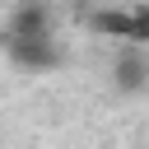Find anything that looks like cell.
<instances>
[{"instance_id": "cell-1", "label": "cell", "mask_w": 149, "mask_h": 149, "mask_svg": "<svg viewBox=\"0 0 149 149\" xmlns=\"http://www.w3.org/2000/svg\"><path fill=\"white\" fill-rule=\"evenodd\" d=\"M88 28L102 33V37H116V42L149 47V5H135V9H98L88 19Z\"/></svg>"}, {"instance_id": "cell-2", "label": "cell", "mask_w": 149, "mask_h": 149, "mask_svg": "<svg viewBox=\"0 0 149 149\" xmlns=\"http://www.w3.org/2000/svg\"><path fill=\"white\" fill-rule=\"evenodd\" d=\"M9 56H14L19 65H28V70H51V65H61L56 33H28V37L9 33Z\"/></svg>"}, {"instance_id": "cell-3", "label": "cell", "mask_w": 149, "mask_h": 149, "mask_svg": "<svg viewBox=\"0 0 149 149\" xmlns=\"http://www.w3.org/2000/svg\"><path fill=\"white\" fill-rule=\"evenodd\" d=\"M116 84L121 88H144L149 84V56H144V47L140 42H121V61H116Z\"/></svg>"}]
</instances>
